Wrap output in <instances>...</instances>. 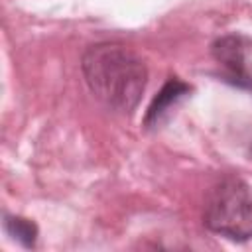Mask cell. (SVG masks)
I'll use <instances>...</instances> for the list:
<instances>
[{"label": "cell", "mask_w": 252, "mask_h": 252, "mask_svg": "<svg viewBox=\"0 0 252 252\" xmlns=\"http://www.w3.org/2000/svg\"><path fill=\"white\" fill-rule=\"evenodd\" d=\"M81 71L89 91L108 108L130 114L148 83V67L144 59L120 43L89 45L81 59Z\"/></svg>", "instance_id": "obj_1"}, {"label": "cell", "mask_w": 252, "mask_h": 252, "mask_svg": "<svg viewBox=\"0 0 252 252\" xmlns=\"http://www.w3.org/2000/svg\"><path fill=\"white\" fill-rule=\"evenodd\" d=\"M205 226L234 242L252 238V187L234 175L217 181L203 205Z\"/></svg>", "instance_id": "obj_2"}, {"label": "cell", "mask_w": 252, "mask_h": 252, "mask_svg": "<svg viewBox=\"0 0 252 252\" xmlns=\"http://www.w3.org/2000/svg\"><path fill=\"white\" fill-rule=\"evenodd\" d=\"M248 49H250L248 39L238 33L222 35L211 45L213 59L222 69L220 79L236 89L252 93V71L248 67Z\"/></svg>", "instance_id": "obj_3"}, {"label": "cell", "mask_w": 252, "mask_h": 252, "mask_svg": "<svg viewBox=\"0 0 252 252\" xmlns=\"http://www.w3.org/2000/svg\"><path fill=\"white\" fill-rule=\"evenodd\" d=\"M189 93H191V87L187 83H183L179 77H169L165 81V85L161 87V91L154 96L152 104L148 106L146 116H144V126L146 128H156L165 118V114L177 102H181Z\"/></svg>", "instance_id": "obj_4"}, {"label": "cell", "mask_w": 252, "mask_h": 252, "mask_svg": "<svg viewBox=\"0 0 252 252\" xmlns=\"http://www.w3.org/2000/svg\"><path fill=\"white\" fill-rule=\"evenodd\" d=\"M4 230L24 248H33L37 242V226L33 220L18 217V215H4Z\"/></svg>", "instance_id": "obj_5"}, {"label": "cell", "mask_w": 252, "mask_h": 252, "mask_svg": "<svg viewBox=\"0 0 252 252\" xmlns=\"http://www.w3.org/2000/svg\"><path fill=\"white\" fill-rule=\"evenodd\" d=\"M248 156H250V159H252V144H250V150H248Z\"/></svg>", "instance_id": "obj_6"}]
</instances>
